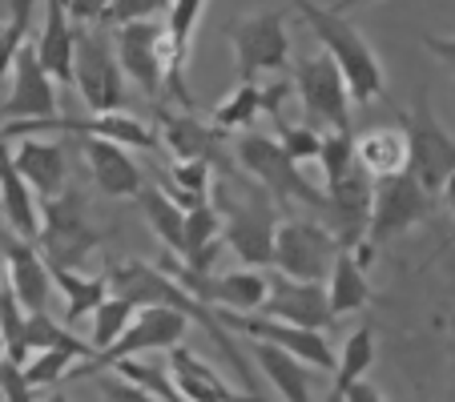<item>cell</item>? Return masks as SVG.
<instances>
[{"instance_id": "40", "label": "cell", "mask_w": 455, "mask_h": 402, "mask_svg": "<svg viewBox=\"0 0 455 402\" xmlns=\"http://www.w3.org/2000/svg\"><path fill=\"white\" fill-rule=\"evenodd\" d=\"M278 141H283V149L294 157V162H318L327 133H318L315 125H283V138Z\"/></svg>"}, {"instance_id": "19", "label": "cell", "mask_w": 455, "mask_h": 402, "mask_svg": "<svg viewBox=\"0 0 455 402\" xmlns=\"http://www.w3.org/2000/svg\"><path fill=\"white\" fill-rule=\"evenodd\" d=\"M202 9H206V0H173L170 12H165V93L178 97V105L186 113L198 109L194 93L186 89V65H189L194 28H198Z\"/></svg>"}, {"instance_id": "34", "label": "cell", "mask_w": 455, "mask_h": 402, "mask_svg": "<svg viewBox=\"0 0 455 402\" xmlns=\"http://www.w3.org/2000/svg\"><path fill=\"white\" fill-rule=\"evenodd\" d=\"M138 302H129V298H121V294H109V298L97 306V314H93V330H89V346H93V354H101V351H109L113 343H117L121 334L129 330V322L138 318Z\"/></svg>"}, {"instance_id": "21", "label": "cell", "mask_w": 455, "mask_h": 402, "mask_svg": "<svg viewBox=\"0 0 455 402\" xmlns=\"http://www.w3.org/2000/svg\"><path fill=\"white\" fill-rule=\"evenodd\" d=\"M0 214H4L12 233H20L28 241L41 238V197L33 193L25 173L17 169V157L9 149L4 129H0Z\"/></svg>"}, {"instance_id": "13", "label": "cell", "mask_w": 455, "mask_h": 402, "mask_svg": "<svg viewBox=\"0 0 455 402\" xmlns=\"http://www.w3.org/2000/svg\"><path fill=\"white\" fill-rule=\"evenodd\" d=\"M44 133H77V138H105L117 146H133V149H157L154 129L141 125L129 113H93L89 121L81 117H41V121H9L4 138H44Z\"/></svg>"}, {"instance_id": "51", "label": "cell", "mask_w": 455, "mask_h": 402, "mask_svg": "<svg viewBox=\"0 0 455 402\" xmlns=\"http://www.w3.org/2000/svg\"><path fill=\"white\" fill-rule=\"evenodd\" d=\"M206 402H222V398H206Z\"/></svg>"}, {"instance_id": "22", "label": "cell", "mask_w": 455, "mask_h": 402, "mask_svg": "<svg viewBox=\"0 0 455 402\" xmlns=\"http://www.w3.org/2000/svg\"><path fill=\"white\" fill-rule=\"evenodd\" d=\"M17 169L25 173V181L33 185V193L41 201H52V197L65 193L69 185V154L60 141H36V138H25L17 149Z\"/></svg>"}, {"instance_id": "48", "label": "cell", "mask_w": 455, "mask_h": 402, "mask_svg": "<svg viewBox=\"0 0 455 402\" xmlns=\"http://www.w3.org/2000/svg\"><path fill=\"white\" fill-rule=\"evenodd\" d=\"M44 402H69V394H60V390H52V394H49V398H44Z\"/></svg>"}, {"instance_id": "6", "label": "cell", "mask_w": 455, "mask_h": 402, "mask_svg": "<svg viewBox=\"0 0 455 402\" xmlns=\"http://www.w3.org/2000/svg\"><path fill=\"white\" fill-rule=\"evenodd\" d=\"M294 89L315 129L351 133V85L327 52H302L294 60Z\"/></svg>"}, {"instance_id": "45", "label": "cell", "mask_w": 455, "mask_h": 402, "mask_svg": "<svg viewBox=\"0 0 455 402\" xmlns=\"http://www.w3.org/2000/svg\"><path fill=\"white\" fill-rule=\"evenodd\" d=\"M347 402H383V394H379L371 382H363V378H359V382L347 390Z\"/></svg>"}, {"instance_id": "7", "label": "cell", "mask_w": 455, "mask_h": 402, "mask_svg": "<svg viewBox=\"0 0 455 402\" xmlns=\"http://www.w3.org/2000/svg\"><path fill=\"white\" fill-rule=\"evenodd\" d=\"M230 41L234 57H238L242 85L262 77H286V69H291V33H286V17L278 9L230 20Z\"/></svg>"}, {"instance_id": "2", "label": "cell", "mask_w": 455, "mask_h": 402, "mask_svg": "<svg viewBox=\"0 0 455 402\" xmlns=\"http://www.w3.org/2000/svg\"><path fill=\"white\" fill-rule=\"evenodd\" d=\"M294 9L302 12V20L310 25L315 41L323 44L327 57H335V65L343 69L347 85H351V101L355 105H371L375 97H383V65L371 52V44L363 41V33L343 17L339 9H327L318 0H291Z\"/></svg>"}, {"instance_id": "47", "label": "cell", "mask_w": 455, "mask_h": 402, "mask_svg": "<svg viewBox=\"0 0 455 402\" xmlns=\"http://www.w3.org/2000/svg\"><path fill=\"white\" fill-rule=\"evenodd\" d=\"M355 4H367V0H339L335 9H339V12H343V9H355Z\"/></svg>"}, {"instance_id": "11", "label": "cell", "mask_w": 455, "mask_h": 402, "mask_svg": "<svg viewBox=\"0 0 455 402\" xmlns=\"http://www.w3.org/2000/svg\"><path fill=\"white\" fill-rule=\"evenodd\" d=\"M339 254H343V246L327 230V222L291 217V222L278 225V241H275L278 274L299 278V282H323V278H331Z\"/></svg>"}, {"instance_id": "38", "label": "cell", "mask_w": 455, "mask_h": 402, "mask_svg": "<svg viewBox=\"0 0 455 402\" xmlns=\"http://www.w3.org/2000/svg\"><path fill=\"white\" fill-rule=\"evenodd\" d=\"M173 0H113V9L105 12L101 25L121 28V25H133V20H157L162 12H170Z\"/></svg>"}, {"instance_id": "9", "label": "cell", "mask_w": 455, "mask_h": 402, "mask_svg": "<svg viewBox=\"0 0 455 402\" xmlns=\"http://www.w3.org/2000/svg\"><path fill=\"white\" fill-rule=\"evenodd\" d=\"M165 274H173L181 286L198 302L214 310H226V314H254V310L267 306L270 298V278L262 270H234V274H198V270H189L181 257L170 254V262L162 265Z\"/></svg>"}, {"instance_id": "27", "label": "cell", "mask_w": 455, "mask_h": 402, "mask_svg": "<svg viewBox=\"0 0 455 402\" xmlns=\"http://www.w3.org/2000/svg\"><path fill=\"white\" fill-rule=\"evenodd\" d=\"M254 362L286 402H315L310 398L307 362H299L291 351H283V346H275V343H254Z\"/></svg>"}, {"instance_id": "14", "label": "cell", "mask_w": 455, "mask_h": 402, "mask_svg": "<svg viewBox=\"0 0 455 402\" xmlns=\"http://www.w3.org/2000/svg\"><path fill=\"white\" fill-rule=\"evenodd\" d=\"M73 85L81 89L93 113H113L125 97V69L109 41L77 28V60H73Z\"/></svg>"}, {"instance_id": "12", "label": "cell", "mask_w": 455, "mask_h": 402, "mask_svg": "<svg viewBox=\"0 0 455 402\" xmlns=\"http://www.w3.org/2000/svg\"><path fill=\"white\" fill-rule=\"evenodd\" d=\"M327 185V209H323V222L327 230L339 238L343 249H359L367 241L371 230V206H375V177L363 169L359 162L347 173L323 181Z\"/></svg>"}, {"instance_id": "15", "label": "cell", "mask_w": 455, "mask_h": 402, "mask_svg": "<svg viewBox=\"0 0 455 402\" xmlns=\"http://www.w3.org/2000/svg\"><path fill=\"white\" fill-rule=\"evenodd\" d=\"M113 52L121 69L149 101L165 97V28L157 20H133L113 28Z\"/></svg>"}, {"instance_id": "33", "label": "cell", "mask_w": 455, "mask_h": 402, "mask_svg": "<svg viewBox=\"0 0 455 402\" xmlns=\"http://www.w3.org/2000/svg\"><path fill=\"white\" fill-rule=\"evenodd\" d=\"M109 370H113V374H121L125 382H133V386H141V390H149L154 398H162V402H186V394H181V386H178V378H173L170 362L121 359V362H113Z\"/></svg>"}, {"instance_id": "5", "label": "cell", "mask_w": 455, "mask_h": 402, "mask_svg": "<svg viewBox=\"0 0 455 402\" xmlns=\"http://www.w3.org/2000/svg\"><path fill=\"white\" fill-rule=\"evenodd\" d=\"M427 217H431V193L411 177V173L403 169V173H391V177H379L375 181V206H371L367 241H363L359 249H351V254L359 257V265L367 270L375 246L399 238V233H407L411 225L427 222Z\"/></svg>"}, {"instance_id": "37", "label": "cell", "mask_w": 455, "mask_h": 402, "mask_svg": "<svg viewBox=\"0 0 455 402\" xmlns=\"http://www.w3.org/2000/svg\"><path fill=\"white\" fill-rule=\"evenodd\" d=\"M81 359H85L81 351H36L33 359L25 362V374L36 390H44V386H57L60 378L73 370V362H81Z\"/></svg>"}, {"instance_id": "32", "label": "cell", "mask_w": 455, "mask_h": 402, "mask_svg": "<svg viewBox=\"0 0 455 402\" xmlns=\"http://www.w3.org/2000/svg\"><path fill=\"white\" fill-rule=\"evenodd\" d=\"M371 362H375V334H371V326H363V330H355L351 338H347L343 354H339V367H335V378H331L327 402H347V390L367 374Z\"/></svg>"}, {"instance_id": "44", "label": "cell", "mask_w": 455, "mask_h": 402, "mask_svg": "<svg viewBox=\"0 0 455 402\" xmlns=\"http://www.w3.org/2000/svg\"><path fill=\"white\" fill-rule=\"evenodd\" d=\"M423 44H427V52L435 60H443L447 69H451V77H455V36H423Z\"/></svg>"}, {"instance_id": "18", "label": "cell", "mask_w": 455, "mask_h": 402, "mask_svg": "<svg viewBox=\"0 0 455 402\" xmlns=\"http://www.w3.org/2000/svg\"><path fill=\"white\" fill-rule=\"evenodd\" d=\"M258 314H270L278 322L302 326V330H335V310H331V298L323 290V282H299V278L278 274L270 282V298Z\"/></svg>"}, {"instance_id": "30", "label": "cell", "mask_w": 455, "mask_h": 402, "mask_svg": "<svg viewBox=\"0 0 455 402\" xmlns=\"http://www.w3.org/2000/svg\"><path fill=\"white\" fill-rule=\"evenodd\" d=\"M138 197H141V214H146L149 230L165 241V249H170L173 257H186V209H181L162 185L141 189Z\"/></svg>"}, {"instance_id": "10", "label": "cell", "mask_w": 455, "mask_h": 402, "mask_svg": "<svg viewBox=\"0 0 455 402\" xmlns=\"http://www.w3.org/2000/svg\"><path fill=\"white\" fill-rule=\"evenodd\" d=\"M186 330H189V318L181 314V310H173V306H141L138 318L129 322V330L121 334L117 343H113L109 351L93 354L89 367H73V374L93 378V374L109 370L113 362H121V359H138V354H154V351H173V346H181Z\"/></svg>"}, {"instance_id": "43", "label": "cell", "mask_w": 455, "mask_h": 402, "mask_svg": "<svg viewBox=\"0 0 455 402\" xmlns=\"http://www.w3.org/2000/svg\"><path fill=\"white\" fill-rule=\"evenodd\" d=\"M109 9H113V0H69L73 25H101Z\"/></svg>"}, {"instance_id": "49", "label": "cell", "mask_w": 455, "mask_h": 402, "mask_svg": "<svg viewBox=\"0 0 455 402\" xmlns=\"http://www.w3.org/2000/svg\"><path fill=\"white\" fill-rule=\"evenodd\" d=\"M9 286V270H4V262H0V290Z\"/></svg>"}, {"instance_id": "8", "label": "cell", "mask_w": 455, "mask_h": 402, "mask_svg": "<svg viewBox=\"0 0 455 402\" xmlns=\"http://www.w3.org/2000/svg\"><path fill=\"white\" fill-rule=\"evenodd\" d=\"M36 246H41L49 265H69V270H77V265L101 246V233H97L85 217L81 193L65 189V193L52 197V201H41V238H36Z\"/></svg>"}, {"instance_id": "50", "label": "cell", "mask_w": 455, "mask_h": 402, "mask_svg": "<svg viewBox=\"0 0 455 402\" xmlns=\"http://www.w3.org/2000/svg\"><path fill=\"white\" fill-rule=\"evenodd\" d=\"M0 359H4V338H0Z\"/></svg>"}, {"instance_id": "26", "label": "cell", "mask_w": 455, "mask_h": 402, "mask_svg": "<svg viewBox=\"0 0 455 402\" xmlns=\"http://www.w3.org/2000/svg\"><path fill=\"white\" fill-rule=\"evenodd\" d=\"M162 129H165V146L178 162H222V138L218 125H206L194 113H162Z\"/></svg>"}, {"instance_id": "25", "label": "cell", "mask_w": 455, "mask_h": 402, "mask_svg": "<svg viewBox=\"0 0 455 402\" xmlns=\"http://www.w3.org/2000/svg\"><path fill=\"white\" fill-rule=\"evenodd\" d=\"M286 93H291V81L275 77V81H250V85H238L222 105L214 109V125L218 129H250L258 121V113H270L278 117Z\"/></svg>"}, {"instance_id": "29", "label": "cell", "mask_w": 455, "mask_h": 402, "mask_svg": "<svg viewBox=\"0 0 455 402\" xmlns=\"http://www.w3.org/2000/svg\"><path fill=\"white\" fill-rule=\"evenodd\" d=\"M355 154L375 181L407 169V138L395 129H367L363 138H355Z\"/></svg>"}, {"instance_id": "36", "label": "cell", "mask_w": 455, "mask_h": 402, "mask_svg": "<svg viewBox=\"0 0 455 402\" xmlns=\"http://www.w3.org/2000/svg\"><path fill=\"white\" fill-rule=\"evenodd\" d=\"M36 0H9V17L0 20V77L12 73L20 49L28 44V28H33Z\"/></svg>"}, {"instance_id": "42", "label": "cell", "mask_w": 455, "mask_h": 402, "mask_svg": "<svg viewBox=\"0 0 455 402\" xmlns=\"http://www.w3.org/2000/svg\"><path fill=\"white\" fill-rule=\"evenodd\" d=\"M97 390L105 394V402H162V398H154L149 390H141V386L125 382L121 374H113V370H105V374L97 378Z\"/></svg>"}, {"instance_id": "4", "label": "cell", "mask_w": 455, "mask_h": 402, "mask_svg": "<svg viewBox=\"0 0 455 402\" xmlns=\"http://www.w3.org/2000/svg\"><path fill=\"white\" fill-rule=\"evenodd\" d=\"M407 138V173L427 189L431 197L443 193V185L455 173V133L443 129V121L431 113L427 89H419L411 101V109L399 113Z\"/></svg>"}, {"instance_id": "20", "label": "cell", "mask_w": 455, "mask_h": 402, "mask_svg": "<svg viewBox=\"0 0 455 402\" xmlns=\"http://www.w3.org/2000/svg\"><path fill=\"white\" fill-rule=\"evenodd\" d=\"M4 117L9 121H41L57 117V89H52L49 69L36 57V44H25L12 65V93L4 101Z\"/></svg>"}, {"instance_id": "46", "label": "cell", "mask_w": 455, "mask_h": 402, "mask_svg": "<svg viewBox=\"0 0 455 402\" xmlns=\"http://www.w3.org/2000/svg\"><path fill=\"white\" fill-rule=\"evenodd\" d=\"M443 206L451 209V217H455V173H451V181L443 185Z\"/></svg>"}, {"instance_id": "28", "label": "cell", "mask_w": 455, "mask_h": 402, "mask_svg": "<svg viewBox=\"0 0 455 402\" xmlns=\"http://www.w3.org/2000/svg\"><path fill=\"white\" fill-rule=\"evenodd\" d=\"M52 270V282H57V290L65 294V326H77L81 318L97 314V306H101L105 298H109V274H81V270H69V265H49Z\"/></svg>"}, {"instance_id": "35", "label": "cell", "mask_w": 455, "mask_h": 402, "mask_svg": "<svg viewBox=\"0 0 455 402\" xmlns=\"http://www.w3.org/2000/svg\"><path fill=\"white\" fill-rule=\"evenodd\" d=\"M25 330H28V310L20 306L17 290H12V286H4V290H0V338H4V359L20 362V367L33 359Z\"/></svg>"}, {"instance_id": "41", "label": "cell", "mask_w": 455, "mask_h": 402, "mask_svg": "<svg viewBox=\"0 0 455 402\" xmlns=\"http://www.w3.org/2000/svg\"><path fill=\"white\" fill-rule=\"evenodd\" d=\"M0 398L4 402H41L36 398V386L28 382L25 367L12 359H0Z\"/></svg>"}, {"instance_id": "31", "label": "cell", "mask_w": 455, "mask_h": 402, "mask_svg": "<svg viewBox=\"0 0 455 402\" xmlns=\"http://www.w3.org/2000/svg\"><path fill=\"white\" fill-rule=\"evenodd\" d=\"M327 298H331L335 318L355 314V310H363L371 302V282H367L359 257H355L351 249H343V254L335 257V270H331V282H327Z\"/></svg>"}, {"instance_id": "16", "label": "cell", "mask_w": 455, "mask_h": 402, "mask_svg": "<svg viewBox=\"0 0 455 402\" xmlns=\"http://www.w3.org/2000/svg\"><path fill=\"white\" fill-rule=\"evenodd\" d=\"M218 318H222L226 326H234V330L250 334L254 343L283 346V351H291L299 362L323 370V374H335V367H339V354L331 351L323 330H302V326L278 322V318H270V314H226V310H218Z\"/></svg>"}, {"instance_id": "39", "label": "cell", "mask_w": 455, "mask_h": 402, "mask_svg": "<svg viewBox=\"0 0 455 402\" xmlns=\"http://www.w3.org/2000/svg\"><path fill=\"white\" fill-rule=\"evenodd\" d=\"M355 162H359V154H355L351 133H327V141H323V157H318V165H323V181L347 173Z\"/></svg>"}, {"instance_id": "1", "label": "cell", "mask_w": 455, "mask_h": 402, "mask_svg": "<svg viewBox=\"0 0 455 402\" xmlns=\"http://www.w3.org/2000/svg\"><path fill=\"white\" fill-rule=\"evenodd\" d=\"M218 209H222V238L238 254L242 265H275L278 241V201L258 181L230 177V185H218Z\"/></svg>"}, {"instance_id": "3", "label": "cell", "mask_w": 455, "mask_h": 402, "mask_svg": "<svg viewBox=\"0 0 455 402\" xmlns=\"http://www.w3.org/2000/svg\"><path fill=\"white\" fill-rule=\"evenodd\" d=\"M234 157H238V165L258 185L275 197L278 206H283V201H299V206H310V209H327V189H315L302 177L299 162L283 149V141L246 129V133L234 141Z\"/></svg>"}, {"instance_id": "24", "label": "cell", "mask_w": 455, "mask_h": 402, "mask_svg": "<svg viewBox=\"0 0 455 402\" xmlns=\"http://www.w3.org/2000/svg\"><path fill=\"white\" fill-rule=\"evenodd\" d=\"M36 57L52 81L73 85V60H77V28L69 17V0H44V28L36 36Z\"/></svg>"}, {"instance_id": "17", "label": "cell", "mask_w": 455, "mask_h": 402, "mask_svg": "<svg viewBox=\"0 0 455 402\" xmlns=\"http://www.w3.org/2000/svg\"><path fill=\"white\" fill-rule=\"evenodd\" d=\"M0 254H4V270H9V286L17 290L20 306L28 310V314H41V310H49L52 302V270L49 262H44L41 246L28 238H20V233L12 230H0Z\"/></svg>"}, {"instance_id": "23", "label": "cell", "mask_w": 455, "mask_h": 402, "mask_svg": "<svg viewBox=\"0 0 455 402\" xmlns=\"http://www.w3.org/2000/svg\"><path fill=\"white\" fill-rule=\"evenodd\" d=\"M81 149H85L93 185L101 189L105 197H138L141 193V169H138V162L125 154V146L105 141V138H81Z\"/></svg>"}]
</instances>
